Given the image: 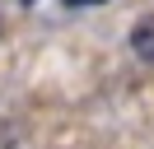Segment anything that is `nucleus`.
Instances as JSON below:
<instances>
[{
    "label": "nucleus",
    "instance_id": "obj_1",
    "mask_svg": "<svg viewBox=\"0 0 154 149\" xmlns=\"http://www.w3.org/2000/svg\"><path fill=\"white\" fill-rule=\"evenodd\" d=\"M131 51H135V61L154 65V14L135 19V28H131Z\"/></svg>",
    "mask_w": 154,
    "mask_h": 149
},
{
    "label": "nucleus",
    "instance_id": "obj_2",
    "mask_svg": "<svg viewBox=\"0 0 154 149\" xmlns=\"http://www.w3.org/2000/svg\"><path fill=\"white\" fill-rule=\"evenodd\" d=\"M66 5H103V0H66Z\"/></svg>",
    "mask_w": 154,
    "mask_h": 149
}]
</instances>
